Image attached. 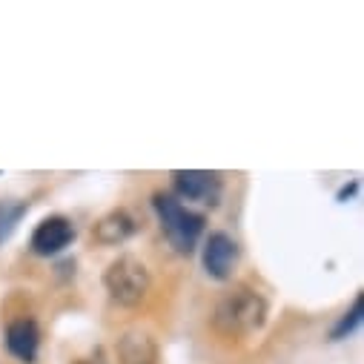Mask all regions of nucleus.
Here are the masks:
<instances>
[{"mask_svg":"<svg viewBox=\"0 0 364 364\" xmlns=\"http://www.w3.org/2000/svg\"><path fill=\"white\" fill-rule=\"evenodd\" d=\"M172 190L184 201L218 207L221 193H224V181L218 172H207V169H175L172 172Z\"/></svg>","mask_w":364,"mask_h":364,"instance_id":"obj_5","label":"nucleus"},{"mask_svg":"<svg viewBox=\"0 0 364 364\" xmlns=\"http://www.w3.org/2000/svg\"><path fill=\"white\" fill-rule=\"evenodd\" d=\"M115 355L118 364H161V347L152 338V333L132 327L124 330L115 341Z\"/></svg>","mask_w":364,"mask_h":364,"instance_id":"obj_7","label":"nucleus"},{"mask_svg":"<svg viewBox=\"0 0 364 364\" xmlns=\"http://www.w3.org/2000/svg\"><path fill=\"white\" fill-rule=\"evenodd\" d=\"M241 261V247L238 241L224 232V230H213L207 238H204V247H201V267L210 279L215 282H230L232 272Z\"/></svg>","mask_w":364,"mask_h":364,"instance_id":"obj_4","label":"nucleus"},{"mask_svg":"<svg viewBox=\"0 0 364 364\" xmlns=\"http://www.w3.org/2000/svg\"><path fill=\"white\" fill-rule=\"evenodd\" d=\"M361 321H364V296L361 293H355V299H353V307L333 324V330H330V338L333 341H344V338H350L358 327H361Z\"/></svg>","mask_w":364,"mask_h":364,"instance_id":"obj_11","label":"nucleus"},{"mask_svg":"<svg viewBox=\"0 0 364 364\" xmlns=\"http://www.w3.org/2000/svg\"><path fill=\"white\" fill-rule=\"evenodd\" d=\"M104 290L118 307H138L152 290V272L138 255L124 252L104 269Z\"/></svg>","mask_w":364,"mask_h":364,"instance_id":"obj_3","label":"nucleus"},{"mask_svg":"<svg viewBox=\"0 0 364 364\" xmlns=\"http://www.w3.org/2000/svg\"><path fill=\"white\" fill-rule=\"evenodd\" d=\"M267 316H269L267 299L247 284H235L215 301L213 330L224 338H247L267 324Z\"/></svg>","mask_w":364,"mask_h":364,"instance_id":"obj_1","label":"nucleus"},{"mask_svg":"<svg viewBox=\"0 0 364 364\" xmlns=\"http://www.w3.org/2000/svg\"><path fill=\"white\" fill-rule=\"evenodd\" d=\"M72 364H92V361H89V358H75Z\"/></svg>","mask_w":364,"mask_h":364,"instance_id":"obj_13","label":"nucleus"},{"mask_svg":"<svg viewBox=\"0 0 364 364\" xmlns=\"http://www.w3.org/2000/svg\"><path fill=\"white\" fill-rule=\"evenodd\" d=\"M135 230H138V221H135V215L129 213V210H109L107 215H101L98 221H95V227H92V238H95V244H101V247H118V244H124V241H129L132 235H135Z\"/></svg>","mask_w":364,"mask_h":364,"instance_id":"obj_9","label":"nucleus"},{"mask_svg":"<svg viewBox=\"0 0 364 364\" xmlns=\"http://www.w3.org/2000/svg\"><path fill=\"white\" fill-rule=\"evenodd\" d=\"M72 241H75V224L66 215H49L35 227L29 247L35 255L52 258V255H60Z\"/></svg>","mask_w":364,"mask_h":364,"instance_id":"obj_6","label":"nucleus"},{"mask_svg":"<svg viewBox=\"0 0 364 364\" xmlns=\"http://www.w3.org/2000/svg\"><path fill=\"white\" fill-rule=\"evenodd\" d=\"M355 193H358V181L353 178V181H350V184H344V187L338 190V196H336V201H341V204H347V201H350V198H353Z\"/></svg>","mask_w":364,"mask_h":364,"instance_id":"obj_12","label":"nucleus"},{"mask_svg":"<svg viewBox=\"0 0 364 364\" xmlns=\"http://www.w3.org/2000/svg\"><path fill=\"white\" fill-rule=\"evenodd\" d=\"M26 213H29V204H26V201L0 198V244L12 238V232L18 230V224L23 221Z\"/></svg>","mask_w":364,"mask_h":364,"instance_id":"obj_10","label":"nucleus"},{"mask_svg":"<svg viewBox=\"0 0 364 364\" xmlns=\"http://www.w3.org/2000/svg\"><path fill=\"white\" fill-rule=\"evenodd\" d=\"M152 210L158 215V224H161V232L166 235L169 247L178 252V255H190L204 230H207V218L190 207H184L175 196H166V193H155L152 196Z\"/></svg>","mask_w":364,"mask_h":364,"instance_id":"obj_2","label":"nucleus"},{"mask_svg":"<svg viewBox=\"0 0 364 364\" xmlns=\"http://www.w3.org/2000/svg\"><path fill=\"white\" fill-rule=\"evenodd\" d=\"M6 350L21 361V364H35L38 350H41V327L29 316H18L6 324Z\"/></svg>","mask_w":364,"mask_h":364,"instance_id":"obj_8","label":"nucleus"}]
</instances>
